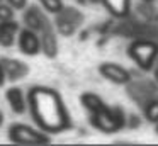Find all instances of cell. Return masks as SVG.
<instances>
[{
  "mask_svg": "<svg viewBox=\"0 0 158 146\" xmlns=\"http://www.w3.org/2000/svg\"><path fill=\"white\" fill-rule=\"evenodd\" d=\"M89 2H99V0H89Z\"/></svg>",
  "mask_w": 158,
  "mask_h": 146,
  "instance_id": "20",
  "label": "cell"
},
{
  "mask_svg": "<svg viewBox=\"0 0 158 146\" xmlns=\"http://www.w3.org/2000/svg\"><path fill=\"white\" fill-rule=\"evenodd\" d=\"M0 65H2V70L5 73V78H9L10 81L21 80L22 77H26L29 71V68L26 66L22 61L19 60H12V58H2L0 60Z\"/></svg>",
  "mask_w": 158,
  "mask_h": 146,
  "instance_id": "7",
  "label": "cell"
},
{
  "mask_svg": "<svg viewBox=\"0 0 158 146\" xmlns=\"http://www.w3.org/2000/svg\"><path fill=\"white\" fill-rule=\"evenodd\" d=\"M80 100H82L83 107L89 111V114H94V112L100 111L102 107H106L104 100L99 97V95H95V94H83L82 97H80Z\"/></svg>",
  "mask_w": 158,
  "mask_h": 146,
  "instance_id": "13",
  "label": "cell"
},
{
  "mask_svg": "<svg viewBox=\"0 0 158 146\" xmlns=\"http://www.w3.org/2000/svg\"><path fill=\"white\" fill-rule=\"evenodd\" d=\"M127 54L129 58L141 68V70H151L156 65L158 60V43L151 39H136L129 44L127 48Z\"/></svg>",
  "mask_w": 158,
  "mask_h": 146,
  "instance_id": "2",
  "label": "cell"
},
{
  "mask_svg": "<svg viewBox=\"0 0 158 146\" xmlns=\"http://www.w3.org/2000/svg\"><path fill=\"white\" fill-rule=\"evenodd\" d=\"M144 2H153V0H144Z\"/></svg>",
  "mask_w": 158,
  "mask_h": 146,
  "instance_id": "21",
  "label": "cell"
},
{
  "mask_svg": "<svg viewBox=\"0 0 158 146\" xmlns=\"http://www.w3.org/2000/svg\"><path fill=\"white\" fill-rule=\"evenodd\" d=\"M39 37H41V51L48 58H55L56 53H58V39H56V34L53 31V27L51 26L44 27L39 32Z\"/></svg>",
  "mask_w": 158,
  "mask_h": 146,
  "instance_id": "10",
  "label": "cell"
},
{
  "mask_svg": "<svg viewBox=\"0 0 158 146\" xmlns=\"http://www.w3.org/2000/svg\"><path fill=\"white\" fill-rule=\"evenodd\" d=\"M5 100L10 105V109L15 112V114H24L26 109L29 107L27 98L24 97V92L19 87H9L5 90Z\"/></svg>",
  "mask_w": 158,
  "mask_h": 146,
  "instance_id": "8",
  "label": "cell"
},
{
  "mask_svg": "<svg viewBox=\"0 0 158 146\" xmlns=\"http://www.w3.org/2000/svg\"><path fill=\"white\" fill-rule=\"evenodd\" d=\"M4 80H5V73H4V70H2V65H0V85L4 83ZM2 112H0V124H2Z\"/></svg>",
  "mask_w": 158,
  "mask_h": 146,
  "instance_id": "18",
  "label": "cell"
},
{
  "mask_svg": "<svg viewBox=\"0 0 158 146\" xmlns=\"http://www.w3.org/2000/svg\"><path fill=\"white\" fill-rule=\"evenodd\" d=\"M90 122L95 129L102 132H116L124 126V115L116 107H102L100 111L90 114Z\"/></svg>",
  "mask_w": 158,
  "mask_h": 146,
  "instance_id": "3",
  "label": "cell"
},
{
  "mask_svg": "<svg viewBox=\"0 0 158 146\" xmlns=\"http://www.w3.org/2000/svg\"><path fill=\"white\" fill-rule=\"evenodd\" d=\"M19 49L21 53L27 54V56H34V54L41 53V37L38 36V32L29 27L19 31Z\"/></svg>",
  "mask_w": 158,
  "mask_h": 146,
  "instance_id": "6",
  "label": "cell"
},
{
  "mask_svg": "<svg viewBox=\"0 0 158 146\" xmlns=\"http://www.w3.org/2000/svg\"><path fill=\"white\" fill-rule=\"evenodd\" d=\"M155 78H156V81H158V61H156V65H155Z\"/></svg>",
  "mask_w": 158,
  "mask_h": 146,
  "instance_id": "19",
  "label": "cell"
},
{
  "mask_svg": "<svg viewBox=\"0 0 158 146\" xmlns=\"http://www.w3.org/2000/svg\"><path fill=\"white\" fill-rule=\"evenodd\" d=\"M5 2H7L12 9H15V10L26 9V5H27V0H5Z\"/></svg>",
  "mask_w": 158,
  "mask_h": 146,
  "instance_id": "17",
  "label": "cell"
},
{
  "mask_svg": "<svg viewBox=\"0 0 158 146\" xmlns=\"http://www.w3.org/2000/svg\"><path fill=\"white\" fill-rule=\"evenodd\" d=\"M144 117L150 122H156L158 124V97H151L150 100L144 104Z\"/></svg>",
  "mask_w": 158,
  "mask_h": 146,
  "instance_id": "14",
  "label": "cell"
},
{
  "mask_svg": "<svg viewBox=\"0 0 158 146\" xmlns=\"http://www.w3.org/2000/svg\"><path fill=\"white\" fill-rule=\"evenodd\" d=\"M27 104L38 127L48 134L61 132L72 126L68 109L55 88L43 85L32 87L27 94Z\"/></svg>",
  "mask_w": 158,
  "mask_h": 146,
  "instance_id": "1",
  "label": "cell"
},
{
  "mask_svg": "<svg viewBox=\"0 0 158 146\" xmlns=\"http://www.w3.org/2000/svg\"><path fill=\"white\" fill-rule=\"evenodd\" d=\"M14 19V9L9 3H0V22Z\"/></svg>",
  "mask_w": 158,
  "mask_h": 146,
  "instance_id": "16",
  "label": "cell"
},
{
  "mask_svg": "<svg viewBox=\"0 0 158 146\" xmlns=\"http://www.w3.org/2000/svg\"><path fill=\"white\" fill-rule=\"evenodd\" d=\"M19 24L14 19L0 22V44L2 46H12L15 41V36H19Z\"/></svg>",
  "mask_w": 158,
  "mask_h": 146,
  "instance_id": "11",
  "label": "cell"
},
{
  "mask_svg": "<svg viewBox=\"0 0 158 146\" xmlns=\"http://www.w3.org/2000/svg\"><path fill=\"white\" fill-rule=\"evenodd\" d=\"M39 3L48 14H56V15L65 9L63 0H39Z\"/></svg>",
  "mask_w": 158,
  "mask_h": 146,
  "instance_id": "15",
  "label": "cell"
},
{
  "mask_svg": "<svg viewBox=\"0 0 158 146\" xmlns=\"http://www.w3.org/2000/svg\"><path fill=\"white\" fill-rule=\"evenodd\" d=\"M9 139L15 144H48L51 141L48 132L38 131L27 124H12L9 127Z\"/></svg>",
  "mask_w": 158,
  "mask_h": 146,
  "instance_id": "4",
  "label": "cell"
},
{
  "mask_svg": "<svg viewBox=\"0 0 158 146\" xmlns=\"http://www.w3.org/2000/svg\"><path fill=\"white\" fill-rule=\"evenodd\" d=\"M99 73L102 75L106 80L112 81L116 85H127L131 81V71L126 70L124 66L117 63H110V61H106L99 66Z\"/></svg>",
  "mask_w": 158,
  "mask_h": 146,
  "instance_id": "5",
  "label": "cell"
},
{
  "mask_svg": "<svg viewBox=\"0 0 158 146\" xmlns=\"http://www.w3.org/2000/svg\"><path fill=\"white\" fill-rule=\"evenodd\" d=\"M102 5L107 9L110 15L117 17V19H124L127 17L131 10V0H100Z\"/></svg>",
  "mask_w": 158,
  "mask_h": 146,
  "instance_id": "12",
  "label": "cell"
},
{
  "mask_svg": "<svg viewBox=\"0 0 158 146\" xmlns=\"http://www.w3.org/2000/svg\"><path fill=\"white\" fill-rule=\"evenodd\" d=\"M24 22H26V26H27L29 29L36 31V32H41L44 27L51 26V24L48 22V19H46V15L38 9V7H29V9L26 10Z\"/></svg>",
  "mask_w": 158,
  "mask_h": 146,
  "instance_id": "9",
  "label": "cell"
}]
</instances>
